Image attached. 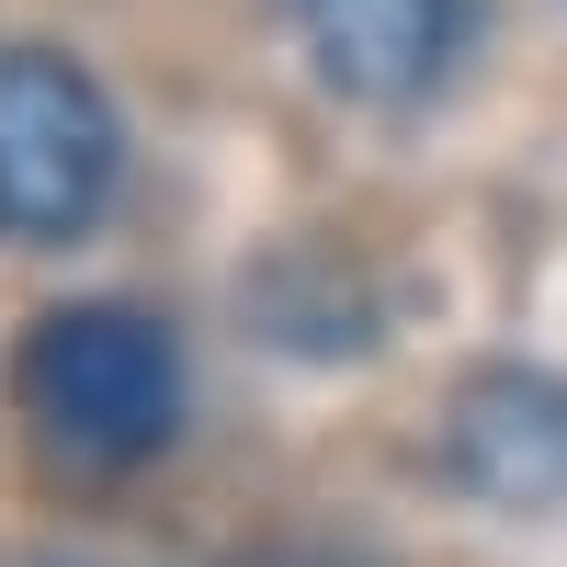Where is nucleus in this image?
<instances>
[{
  "instance_id": "nucleus-3",
  "label": "nucleus",
  "mask_w": 567,
  "mask_h": 567,
  "mask_svg": "<svg viewBox=\"0 0 567 567\" xmlns=\"http://www.w3.org/2000/svg\"><path fill=\"white\" fill-rule=\"evenodd\" d=\"M284 23H296L318 91H341L363 114H420L477 34L465 0H284Z\"/></svg>"
},
{
  "instance_id": "nucleus-6",
  "label": "nucleus",
  "mask_w": 567,
  "mask_h": 567,
  "mask_svg": "<svg viewBox=\"0 0 567 567\" xmlns=\"http://www.w3.org/2000/svg\"><path fill=\"white\" fill-rule=\"evenodd\" d=\"M261 567H341V556H261Z\"/></svg>"
},
{
  "instance_id": "nucleus-4",
  "label": "nucleus",
  "mask_w": 567,
  "mask_h": 567,
  "mask_svg": "<svg viewBox=\"0 0 567 567\" xmlns=\"http://www.w3.org/2000/svg\"><path fill=\"white\" fill-rule=\"evenodd\" d=\"M443 465L499 511H556L567 499V374H534V363L465 374L443 420Z\"/></svg>"
},
{
  "instance_id": "nucleus-1",
  "label": "nucleus",
  "mask_w": 567,
  "mask_h": 567,
  "mask_svg": "<svg viewBox=\"0 0 567 567\" xmlns=\"http://www.w3.org/2000/svg\"><path fill=\"white\" fill-rule=\"evenodd\" d=\"M12 386H23V420L45 432V454L103 465V477L148 465L182 432V341H171V318L125 307V296L45 307Z\"/></svg>"
},
{
  "instance_id": "nucleus-5",
  "label": "nucleus",
  "mask_w": 567,
  "mask_h": 567,
  "mask_svg": "<svg viewBox=\"0 0 567 567\" xmlns=\"http://www.w3.org/2000/svg\"><path fill=\"white\" fill-rule=\"evenodd\" d=\"M12 567H114V556H91V545H34V556H12Z\"/></svg>"
},
{
  "instance_id": "nucleus-2",
  "label": "nucleus",
  "mask_w": 567,
  "mask_h": 567,
  "mask_svg": "<svg viewBox=\"0 0 567 567\" xmlns=\"http://www.w3.org/2000/svg\"><path fill=\"white\" fill-rule=\"evenodd\" d=\"M125 182V125L69 45H0V239L69 250L103 227Z\"/></svg>"
}]
</instances>
